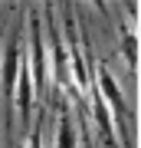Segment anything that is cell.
Masks as SVG:
<instances>
[{
    "label": "cell",
    "mask_w": 141,
    "mask_h": 148,
    "mask_svg": "<svg viewBox=\"0 0 141 148\" xmlns=\"http://www.w3.org/2000/svg\"><path fill=\"white\" fill-rule=\"evenodd\" d=\"M26 59V46L20 40V27H16L3 43L0 53V89H3V119H7V132H13V86H16V73H20Z\"/></svg>",
    "instance_id": "obj_2"
},
{
    "label": "cell",
    "mask_w": 141,
    "mask_h": 148,
    "mask_svg": "<svg viewBox=\"0 0 141 148\" xmlns=\"http://www.w3.org/2000/svg\"><path fill=\"white\" fill-rule=\"evenodd\" d=\"M26 69L33 79V92L46 95L49 89V53L43 43V16L40 10H30V23H26Z\"/></svg>",
    "instance_id": "obj_1"
},
{
    "label": "cell",
    "mask_w": 141,
    "mask_h": 148,
    "mask_svg": "<svg viewBox=\"0 0 141 148\" xmlns=\"http://www.w3.org/2000/svg\"><path fill=\"white\" fill-rule=\"evenodd\" d=\"M89 109H92V119H95V128H99V142L105 145V148H121L118 145V128H115V119H112V112H108V106L102 102V95H99V89L95 86H89Z\"/></svg>",
    "instance_id": "obj_3"
},
{
    "label": "cell",
    "mask_w": 141,
    "mask_h": 148,
    "mask_svg": "<svg viewBox=\"0 0 141 148\" xmlns=\"http://www.w3.org/2000/svg\"><path fill=\"white\" fill-rule=\"evenodd\" d=\"M89 148H95V138H92V135H89Z\"/></svg>",
    "instance_id": "obj_6"
},
{
    "label": "cell",
    "mask_w": 141,
    "mask_h": 148,
    "mask_svg": "<svg viewBox=\"0 0 141 148\" xmlns=\"http://www.w3.org/2000/svg\"><path fill=\"white\" fill-rule=\"evenodd\" d=\"M125 13L131 23H118V43H121V56L128 63V73L138 76V7H128Z\"/></svg>",
    "instance_id": "obj_4"
},
{
    "label": "cell",
    "mask_w": 141,
    "mask_h": 148,
    "mask_svg": "<svg viewBox=\"0 0 141 148\" xmlns=\"http://www.w3.org/2000/svg\"><path fill=\"white\" fill-rule=\"evenodd\" d=\"M56 148H79V125L66 102H59V115H56Z\"/></svg>",
    "instance_id": "obj_5"
}]
</instances>
